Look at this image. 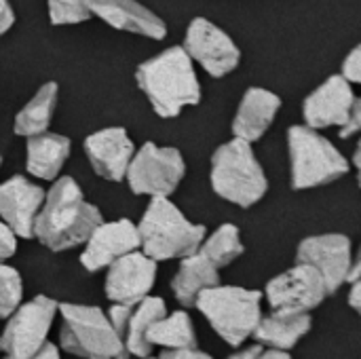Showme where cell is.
<instances>
[{
	"label": "cell",
	"instance_id": "6da1fadb",
	"mask_svg": "<svg viewBox=\"0 0 361 359\" xmlns=\"http://www.w3.org/2000/svg\"><path fill=\"white\" fill-rule=\"evenodd\" d=\"M102 220V212L82 197L74 178L63 176L44 195L34 237L51 252H66L82 245Z\"/></svg>",
	"mask_w": 361,
	"mask_h": 359
},
{
	"label": "cell",
	"instance_id": "7c38bea8",
	"mask_svg": "<svg viewBox=\"0 0 361 359\" xmlns=\"http://www.w3.org/2000/svg\"><path fill=\"white\" fill-rule=\"evenodd\" d=\"M296 262L313 267L322 275L328 296L336 294L345 286L347 273L353 262L351 239L338 233L307 237L296 250Z\"/></svg>",
	"mask_w": 361,
	"mask_h": 359
},
{
	"label": "cell",
	"instance_id": "9c48e42d",
	"mask_svg": "<svg viewBox=\"0 0 361 359\" xmlns=\"http://www.w3.org/2000/svg\"><path fill=\"white\" fill-rule=\"evenodd\" d=\"M186 174V163L178 148H163L146 142L133 152L127 167V182L135 195L169 197L180 186Z\"/></svg>",
	"mask_w": 361,
	"mask_h": 359
},
{
	"label": "cell",
	"instance_id": "4fadbf2b",
	"mask_svg": "<svg viewBox=\"0 0 361 359\" xmlns=\"http://www.w3.org/2000/svg\"><path fill=\"white\" fill-rule=\"evenodd\" d=\"M104 292L110 303L135 305L146 298L157 279V262L144 252H129L106 267Z\"/></svg>",
	"mask_w": 361,
	"mask_h": 359
},
{
	"label": "cell",
	"instance_id": "5b68a950",
	"mask_svg": "<svg viewBox=\"0 0 361 359\" xmlns=\"http://www.w3.org/2000/svg\"><path fill=\"white\" fill-rule=\"evenodd\" d=\"M61 315L59 349L82 359H129L108 315L93 305L57 303Z\"/></svg>",
	"mask_w": 361,
	"mask_h": 359
},
{
	"label": "cell",
	"instance_id": "2e32d148",
	"mask_svg": "<svg viewBox=\"0 0 361 359\" xmlns=\"http://www.w3.org/2000/svg\"><path fill=\"white\" fill-rule=\"evenodd\" d=\"M44 190L23 176L0 184V218L21 239L34 237V222L42 207Z\"/></svg>",
	"mask_w": 361,
	"mask_h": 359
},
{
	"label": "cell",
	"instance_id": "836d02e7",
	"mask_svg": "<svg viewBox=\"0 0 361 359\" xmlns=\"http://www.w3.org/2000/svg\"><path fill=\"white\" fill-rule=\"evenodd\" d=\"M27 359H61V353H59V347L57 345H53V343H44L32 358Z\"/></svg>",
	"mask_w": 361,
	"mask_h": 359
},
{
	"label": "cell",
	"instance_id": "8fae6325",
	"mask_svg": "<svg viewBox=\"0 0 361 359\" xmlns=\"http://www.w3.org/2000/svg\"><path fill=\"white\" fill-rule=\"evenodd\" d=\"M182 49L214 78L231 74L241 61V51L233 42V38L205 17L192 19L186 30Z\"/></svg>",
	"mask_w": 361,
	"mask_h": 359
},
{
	"label": "cell",
	"instance_id": "8992f818",
	"mask_svg": "<svg viewBox=\"0 0 361 359\" xmlns=\"http://www.w3.org/2000/svg\"><path fill=\"white\" fill-rule=\"evenodd\" d=\"M209 180L218 197L245 209L256 205L269 190V180L252 144L239 138L222 144L214 152Z\"/></svg>",
	"mask_w": 361,
	"mask_h": 359
},
{
	"label": "cell",
	"instance_id": "484cf974",
	"mask_svg": "<svg viewBox=\"0 0 361 359\" xmlns=\"http://www.w3.org/2000/svg\"><path fill=\"white\" fill-rule=\"evenodd\" d=\"M243 252L245 248L235 224H222L209 237L205 235L203 243L199 245V254H203L218 271L233 264L239 256H243Z\"/></svg>",
	"mask_w": 361,
	"mask_h": 359
},
{
	"label": "cell",
	"instance_id": "7a4b0ae2",
	"mask_svg": "<svg viewBox=\"0 0 361 359\" xmlns=\"http://www.w3.org/2000/svg\"><path fill=\"white\" fill-rule=\"evenodd\" d=\"M135 78L161 118H173L182 108L201 102V85L192 59L182 47H171L140 63Z\"/></svg>",
	"mask_w": 361,
	"mask_h": 359
},
{
	"label": "cell",
	"instance_id": "603a6c76",
	"mask_svg": "<svg viewBox=\"0 0 361 359\" xmlns=\"http://www.w3.org/2000/svg\"><path fill=\"white\" fill-rule=\"evenodd\" d=\"M165 315H167V305L159 296L148 294L140 303L131 305L127 326L123 332V345L131 358L146 359L152 355V347L146 341V330L150 328V324H154L157 320H161Z\"/></svg>",
	"mask_w": 361,
	"mask_h": 359
},
{
	"label": "cell",
	"instance_id": "e0dca14e",
	"mask_svg": "<svg viewBox=\"0 0 361 359\" xmlns=\"http://www.w3.org/2000/svg\"><path fill=\"white\" fill-rule=\"evenodd\" d=\"M85 152L97 176L110 182H121L135 148L123 127H108L85 140Z\"/></svg>",
	"mask_w": 361,
	"mask_h": 359
},
{
	"label": "cell",
	"instance_id": "cb8c5ba5",
	"mask_svg": "<svg viewBox=\"0 0 361 359\" xmlns=\"http://www.w3.org/2000/svg\"><path fill=\"white\" fill-rule=\"evenodd\" d=\"M148 345L163 349H199V339L195 332V324L186 311L167 313L165 317L150 324L146 330Z\"/></svg>",
	"mask_w": 361,
	"mask_h": 359
},
{
	"label": "cell",
	"instance_id": "9a60e30c",
	"mask_svg": "<svg viewBox=\"0 0 361 359\" xmlns=\"http://www.w3.org/2000/svg\"><path fill=\"white\" fill-rule=\"evenodd\" d=\"M357 97L351 89V83L343 76H330L322 83L302 106L307 127L326 129V127H345L349 121Z\"/></svg>",
	"mask_w": 361,
	"mask_h": 359
},
{
	"label": "cell",
	"instance_id": "4316f807",
	"mask_svg": "<svg viewBox=\"0 0 361 359\" xmlns=\"http://www.w3.org/2000/svg\"><path fill=\"white\" fill-rule=\"evenodd\" d=\"M23 303V281L17 269L0 262V320H6Z\"/></svg>",
	"mask_w": 361,
	"mask_h": 359
},
{
	"label": "cell",
	"instance_id": "d6a6232c",
	"mask_svg": "<svg viewBox=\"0 0 361 359\" xmlns=\"http://www.w3.org/2000/svg\"><path fill=\"white\" fill-rule=\"evenodd\" d=\"M15 23V13L8 4V0H0V36L6 34Z\"/></svg>",
	"mask_w": 361,
	"mask_h": 359
},
{
	"label": "cell",
	"instance_id": "e575fe53",
	"mask_svg": "<svg viewBox=\"0 0 361 359\" xmlns=\"http://www.w3.org/2000/svg\"><path fill=\"white\" fill-rule=\"evenodd\" d=\"M349 286H351V292H349V296H347V303H349V307H351L355 313H361V279L349 284Z\"/></svg>",
	"mask_w": 361,
	"mask_h": 359
},
{
	"label": "cell",
	"instance_id": "ffe728a7",
	"mask_svg": "<svg viewBox=\"0 0 361 359\" xmlns=\"http://www.w3.org/2000/svg\"><path fill=\"white\" fill-rule=\"evenodd\" d=\"M313 328L311 313L292 315V313H271L262 315L252 339L267 347L277 351H292Z\"/></svg>",
	"mask_w": 361,
	"mask_h": 359
},
{
	"label": "cell",
	"instance_id": "d6986e66",
	"mask_svg": "<svg viewBox=\"0 0 361 359\" xmlns=\"http://www.w3.org/2000/svg\"><path fill=\"white\" fill-rule=\"evenodd\" d=\"M279 108H281V99L273 91L260 89V87L247 89L233 121L235 138L250 142V144L260 140L271 127Z\"/></svg>",
	"mask_w": 361,
	"mask_h": 359
},
{
	"label": "cell",
	"instance_id": "7402d4cb",
	"mask_svg": "<svg viewBox=\"0 0 361 359\" xmlns=\"http://www.w3.org/2000/svg\"><path fill=\"white\" fill-rule=\"evenodd\" d=\"M218 284H220L218 269L203 254L195 252L182 258L180 269L171 279V292L176 300L188 309V307H195V300L203 290L214 288Z\"/></svg>",
	"mask_w": 361,
	"mask_h": 359
},
{
	"label": "cell",
	"instance_id": "f546056e",
	"mask_svg": "<svg viewBox=\"0 0 361 359\" xmlns=\"http://www.w3.org/2000/svg\"><path fill=\"white\" fill-rule=\"evenodd\" d=\"M15 252H17V235L4 222H0V262L15 256Z\"/></svg>",
	"mask_w": 361,
	"mask_h": 359
},
{
	"label": "cell",
	"instance_id": "277c9868",
	"mask_svg": "<svg viewBox=\"0 0 361 359\" xmlns=\"http://www.w3.org/2000/svg\"><path fill=\"white\" fill-rule=\"evenodd\" d=\"M195 309L201 311L226 345L241 347L252 339L262 317V294L258 290L218 284L197 296Z\"/></svg>",
	"mask_w": 361,
	"mask_h": 359
},
{
	"label": "cell",
	"instance_id": "3957f363",
	"mask_svg": "<svg viewBox=\"0 0 361 359\" xmlns=\"http://www.w3.org/2000/svg\"><path fill=\"white\" fill-rule=\"evenodd\" d=\"M140 248L154 262L186 258L199 252L207 229L190 222L167 197H152L140 224Z\"/></svg>",
	"mask_w": 361,
	"mask_h": 359
},
{
	"label": "cell",
	"instance_id": "83f0119b",
	"mask_svg": "<svg viewBox=\"0 0 361 359\" xmlns=\"http://www.w3.org/2000/svg\"><path fill=\"white\" fill-rule=\"evenodd\" d=\"M91 15V0H49V17L53 25L82 23Z\"/></svg>",
	"mask_w": 361,
	"mask_h": 359
},
{
	"label": "cell",
	"instance_id": "ba28073f",
	"mask_svg": "<svg viewBox=\"0 0 361 359\" xmlns=\"http://www.w3.org/2000/svg\"><path fill=\"white\" fill-rule=\"evenodd\" d=\"M57 315V303L44 294L21 303L8 317L0 334L2 359L32 358L47 341Z\"/></svg>",
	"mask_w": 361,
	"mask_h": 359
},
{
	"label": "cell",
	"instance_id": "d590c367",
	"mask_svg": "<svg viewBox=\"0 0 361 359\" xmlns=\"http://www.w3.org/2000/svg\"><path fill=\"white\" fill-rule=\"evenodd\" d=\"M260 351H262V345H252V347L241 349V351L233 353L231 358H226V359H254L258 353H260Z\"/></svg>",
	"mask_w": 361,
	"mask_h": 359
},
{
	"label": "cell",
	"instance_id": "30bf717a",
	"mask_svg": "<svg viewBox=\"0 0 361 359\" xmlns=\"http://www.w3.org/2000/svg\"><path fill=\"white\" fill-rule=\"evenodd\" d=\"M264 298L275 313L302 315L317 309L328 298V290L322 275L313 267L298 262L267 284Z\"/></svg>",
	"mask_w": 361,
	"mask_h": 359
},
{
	"label": "cell",
	"instance_id": "ac0fdd59",
	"mask_svg": "<svg viewBox=\"0 0 361 359\" xmlns=\"http://www.w3.org/2000/svg\"><path fill=\"white\" fill-rule=\"evenodd\" d=\"M91 13L116 30L142 34L154 40L167 36L165 21L137 0H91Z\"/></svg>",
	"mask_w": 361,
	"mask_h": 359
},
{
	"label": "cell",
	"instance_id": "44dd1931",
	"mask_svg": "<svg viewBox=\"0 0 361 359\" xmlns=\"http://www.w3.org/2000/svg\"><path fill=\"white\" fill-rule=\"evenodd\" d=\"M70 154V140L59 133H36L27 138L25 169L40 180H55Z\"/></svg>",
	"mask_w": 361,
	"mask_h": 359
},
{
	"label": "cell",
	"instance_id": "f1b7e54d",
	"mask_svg": "<svg viewBox=\"0 0 361 359\" xmlns=\"http://www.w3.org/2000/svg\"><path fill=\"white\" fill-rule=\"evenodd\" d=\"M345 80H349L351 85H357L361 80V47H355L349 57L343 61V74Z\"/></svg>",
	"mask_w": 361,
	"mask_h": 359
},
{
	"label": "cell",
	"instance_id": "5bb4252c",
	"mask_svg": "<svg viewBox=\"0 0 361 359\" xmlns=\"http://www.w3.org/2000/svg\"><path fill=\"white\" fill-rule=\"evenodd\" d=\"M140 250L137 226L123 218L114 222H99L89 239L85 241V250L80 254V264L89 273H97L110 267L116 258Z\"/></svg>",
	"mask_w": 361,
	"mask_h": 359
},
{
	"label": "cell",
	"instance_id": "8d00e7d4",
	"mask_svg": "<svg viewBox=\"0 0 361 359\" xmlns=\"http://www.w3.org/2000/svg\"><path fill=\"white\" fill-rule=\"evenodd\" d=\"M254 359H292L290 351H277V349H262Z\"/></svg>",
	"mask_w": 361,
	"mask_h": 359
},
{
	"label": "cell",
	"instance_id": "74e56055",
	"mask_svg": "<svg viewBox=\"0 0 361 359\" xmlns=\"http://www.w3.org/2000/svg\"><path fill=\"white\" fill-rule=\"evenodd\" d=\"M0 163H2V159H0Z\"/></svg>",
	"mask_w": 361,
	"mask_h": 359
},
{
	"label": "cell",
	"instance_id": "d4e9b609",
	"mask_svg": "<svg viewBox=\"0 0 361 359\" xmlns=\"http://www.w3.org/2000/svg\"><path fill=\"white\" fill-rule=\"evenodd\" d=\"M55 104H57V85L55 83L42 85L36 91V95L17 112L13 131L23 138L47 131L55 112Z\"/></svg>",
	"mask_w": 361,
	"mask_h": 359
},
{
	"label": "cell",
	"instance_id": "52a82bcc",
	"mask_svg": "<svg viewBox=\"0 0 361 359\" xmlns=\"http://www.w3.org/2000/svg\"><path fill=\"white\" fill-rule=\"evenodd\" d=\"M292 188L307 190L330 184L349 171L347 159L317 129L294 125L288 131Z\"/></svg>",
	"mask_w": 361,
	"mask_h": 359
},
{
	"label": "cell",
	"instance_id": "4dcf8cb0",
	"mask_svg": "<svg viewBox=\"0 0 361 359\" xmlns=\"http://www.w3.org/2000/svg\"><path fill=\"white\" fill-rule=\"evenodd\" d=\"M146 359H214L212 355L199 351V349H165L161 355L157 358H146Z\"/></svg>",
	"mask_w": 361,
	"mask_h": 359
},
{
	"label": "cell",
	"instance_id": "1f68e13d",
	"mask_svg": "<svg viewBox=\"0 0 361 359\" xmlns=\"http://www.w3.org/2000/svg\"><path fill=\"white\" fill-rule=\"evenodd\" d=\"M361 127V102L357 99L353 106V112L349 116V121L345 123V127H341V138H351L353 133H357Z\"/></svg>",
	"mask_w": 361,
	"mask_h": 359
}]
</instances>
